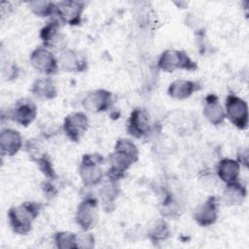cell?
<instances>
[{"label":"cell","mask_w":249,"mask_h":249,"mask_svg":"<svg viewBox=\"0 0 249 249\" xmlns=\"http://www.w3.org/2000/svg\"><path fill=\"white\" fill-rule=\"evenodd\" d=\"M137 159L138 150L132 141L129 139L118 140L114 152L108 157L111 165L108 173L110 180L116 181Z\"/></svg>","instance_id":"obj_1"},{"label":"cell","mask_w":249,"mask_h":249,"mask_svg":"<svg viewBox=\"0 0 249 249\" xmlns=\"http://www.w3.org/2000/svg\"><path fill=\"white\" fill-rule=\"evenodd\" d=\"M40 206L35 202H24L12 207L8 212L9 223L18 234H26L32 228V223L39 214Z\"/></svg>","instance_id":"obj_2"},{"label":"cell","mask_w":249,"mask_h":249,"mask_svg":"<svg viewBox=\"0 0 249 249\" xmlns=\"http://www.w3.org/2000/svg\"><path fill=\"white\" fill-rule=\"evenodd\" d=\"M158 65L165 72H173L176 69H196L194 61L185 53L176 50L164 51L159 58Z\"/></svg>","instance_id":"obj_3"},{"label":"cell","mask_w":249,"mask_h":249,"mask_svg":"<svg viewBox=\"0 0 249 249\" xmlns=\"http://www.w3.org/2000/svg\"><path fill=\"white\" fill-rule=\"evenodd\" d=\"M226 117L240 129L247 128L248 125V106L240 97L230 94L226 100Z\"/></svg>","instance_id":"obj_4"},{"label":"cell","mask_w":249,"mask_h":249,"mask_svg":"<svg viewBox=\"0 0 249 249\" xmlns=\"http://www.w3.org/2000/svg\"><path fill=\"white\" fill-rule=\"evenodd\" d=\"M102 158L99 155L91 154L84 156L80 166V175L86 186H94L101 181L103 177L100 166Z\"/></svg>","instance_id":"obj_5"},{"label":"cell","mask_w":249,"mask_h":249,"mask_svg":"<svg viewBox=\"0 0 249 249\" xmlns=\"http://www.w3.org/2000/svg\"><path fill=\"white\" fill-rule=\"evenodd\" d=\"M30 61L36 70L44 74L51 75L56 72V59L53 53L46 47H38L35 49L30 55Z\"/></svg>","instance_id":"obj_6"},{"label":"cell","mask_w":249,"mask_h":249,"mask_svg":"<svg viewBox=\"0 0 249 249\" xmlns=\"http://www.w3.org/2000/svg\"><path fill=\"white\" fill-rule=\"evenodd\" d=\"M84 3L77 1H62L55 4V13L65 23L77 25L81 22Z\"/></svg>","instance_id":"obj_7"},{"label":"cell","mask_w":249,"mask_h":249,"mask_svg":"<svg viewBox=\"0 0 249 249\" xmlns=\"http://www.w3.org/2000/svg\"><path fill=\"white\" fill-rule=\"evenodd\" d=\"M151 129V122L149 113L142 108H137L130 114L127 130L134 137L140 138L146 135Z\"/></svg>","instance_id":"obj_8"},{"label":"cell","mask_w":249,"mask_h":249,"mask_svg":"<svg viewBox=\"0 0 249 249\" xmlns=\"http://www.w3.org/2000/svg\"><path fill=\"white\" fill-rule=\"evenodd\" d=\"M89 121L87 116L82 112L69 114L63 123V129L66 135L73 141H78L88 129Z\"/></svg>","instance_id":"obj_9"},{"label":"cell","mask_w":249,"mask_h":249,"mask_svg":"<svg viewBox=\"0 0 249 249\" xmlns=\"http://www.w3.org/2000/svg\"><path fill=\"white\" fill-rule=\"evenodd\" d=\"M218 207L217 197L210 196L196 208L194 212V218L196 223L202 227L210 226L217 220Z\"/></svg>","instance_id":"obj_10"},{"label":"cell","mask_w":249,"mask_h":249,"mask_svg":"<svg viewBox=\"0 0 249 249\" xmlns=\"http://www.w3.org/2000/svg\"><path fill=\"white\" fill-rule=\"evenodd\" d=\"M37 115L36 105L29 99H20L16 102L11 112V118L18 124L27 126Z\"/></svg>","instance_id":"obj_11"},{"label":"cell","mask_w":249,"mask_h":249,"mask_svg":"<svg viewBox=\"0 0 249 249\" xmlns=\"http://www.w3.org/2000/svg\"><path fill=\"white\" fill-rule=\"evenodd\" d=\"M96 221V202L92 199H86L81 202L76 213V223L84 231H89L94 227Z\"/></svg>","instance_id":"obj_12"},{"label":"cell","mask_w":249,"mask_h":249,"mask_svg":"<svg viewBox=\"0 0 249 249\" xmlns=\"http://www.w3.org/2000/svg\"><path fill=\"white\" fill-rule=\"evenodd\" d=\"M111 93L105 89H96L88 93L83 99V106L90 112H101L109 108Z\"/></svg>","instance_id":"obj_13"},{"label":"cell","mask_w":249,"mask_h":249,"mask_svg":"<svg viewBox=\"0 0 249 249\" xmlns=\"http://www.w3.org/2000/svg\"><path fill=\"white\" fill-rule=\"evenodd\" d=\"M22 146L20 134L14 129L6 128L0 134V149L2 156H14Z\"/></svg>","instance_id":"obj_14"},{"label":"cell","mask_w":249,"mask_h":249,"mask_svg":"<svg viewBox=\"0 0 249 249\" xmlns=\"http://www.w3.org/2000/svg\"><path fill=\"white\" fill-rule=\"evenodd\" d=\"M204 117L211 124L217 125L222 124L226 119V112L219 102L216 95H208L203 108Z\"/></svg>","instance_id":"obj_15"},{"label":"cell","mask_w":249,"mask_h":249,"mask_svg":"<svg viewBox=\"0 0 249 249\" xmlns=\"http://www.w3.org/2000/svg\"><path fill=\"white\" fill-rule=\"evenodd\" d=\"M246 187L238 181L227 184L223 193V200L227 205L234 206L243 202L246 197Z\"/></svg>","instance_id":"obj_16"},{"label":"cell","mask_w":249,"mask_h":249,"mask_svg":"<svg viewBox=\"0 0 249 249\" xmlns=\"http://www.w3.org/2000/svg\"><path fill=\"white\" fill-rule=\"evenodd\" d=\"M240 171V163L231 159H223L217 166V175L225 183L237 181Z\"/></svg>","instance_id":"obj_17"},{"label":"cell","mask_w":249,"mask_h":249,"mask_svg":"<svg viewBox=\"0 0 249 249\" xmlns=\"http://www.w3.org/2000/svg\"><path fill=\"white\" fill-rule=\"evenodd\" d=\"M196 90V84L190 80H176L168 87V94L172 98L183 100L190 97Z\"/></svg>","instance_id":"obj_18"},{"label":"cell","mask_w":249,"mask_h":249,"mask_svg":"<svg viewBox=\"0 0 249 249\" xmlns=\"http://www.w3.org/2000/svg\"><path fill=\"white\" fill-rule=\"evenodd\" d=\"M40 37L46 48H54L62 41V35L59 30L57 20H53L46 24L40 33Z\"/></svg>","instance_id":"obj_19"},{"label":"cell","mask_w":249,"mask_h":249,"mask_svg":"<svg viewBox=\"0 0 249 249\" xmlns=\"http://www.w3.org/2000/svg\"><path fill=\"white\" fill-rule=\"evenodd\" d=\"M59 62L65 71H79L85 67V60L81 59L79 54L73 50L61 52Z\"/></svg>","instance_id":"obj_20"},{"label":"cell","mask_w":249,"mask_h":249,"mask_svg":"<svg viewBox=\"0 0 249 249\" xmlns=\"http://www.w3.org/2000/svg\"><path fill=\"white\" fill-rule=\"evenodd\" d=\"M31 91L35 96L45 99H51L56 94L54 84L51 79L48 78L36 80L32 85Z\"/></svg>","instance_id":"obj_21"},{"label":"cell","mask_w":249,"mask_h":249,"mask_svg":"<svg viewBox=\"0 0 249 249\" xmlns=\"http://www.w3.org/2000/svg\"><path fill=\"white\" fill-rule=\"evenodd\" d=\"M30 8L38 17H49L55 13V3L49 1L30 2Z\"/></svg>","instance_id":"obj_22"},{"label":"cell","mask_w":249,"mask_h":249,"mask_svg":"<svg viewBox=\"0 0 249 249\" xmlns=\"http://www.w3.org/2000/svg\"><path fill=\"white\" fill-rule=\"evenodd\" d=\"M54 241L58 248H77V234L73 232H57Z\"/></svg>","instance_id":"obj_23"},{"label":"cell","mask_w":249,"mask_h":249,"mask_svg":"<svg viewBox=\"0 0 249 249\" xmlns=\"http://www.w3.org/2000/svg\"><path fill=\"white\" fill-rule=\"evenodd\" d=\"M169 231L166 223L163 220H158L150 230V237L152 240H164L168 236Z\"/></svg>","instance_id":"obj_24"},{"label":"cell","mask_w":249,"mask_h":249,"mask_svg":"<svg viewBox=\"0 0 249 249\" xmlns=\"http://www.w3.org/2000/svg\"><path fill=\"white\" fill-rule=\"evenodd\" d=\"M93 241H94L93 236L88 232L77 234V247L90 248L93 246Z\"/></svg>","instance_id":"obj_25"}]
</instances>
